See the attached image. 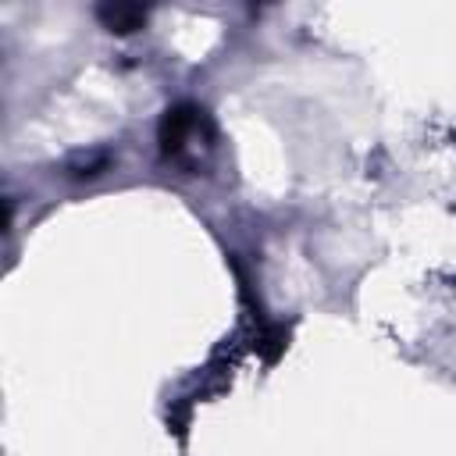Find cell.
<instances>
[{
  "instance_id": "cell-2",
  "label": "cell",
  "mask_w": 456,
  "mask_h": 456,
  "mask_svg": "<svg viewBox=\"0 0 456 456\" xmlns=\"http://www.w3.org/2000/svg\"><path fill=\"white\" fill-rule=\"evenodd\" d=\"M96 18H100V25H103L107 32L125 36V32L142 28L146 7H139V4H100V7H96Z\"/></svg>"
},
{
  "instance_id": "cell-1",
  "label": "cell",
  "mask_w": 456,
  "mask_h": 456,
  "mask_svg": "<svg viewBox=\"0 0 456 456\" xmlns=\"http://www.w3.org/2000/svg\"><path fill=\"white\" fill-rule=\"evenodd\" d=\"M203 121H207L203 110L192 107V103H175V107H167L164 118H160V132H157V139H160V153H164V157H178V153L185 150L189 135L200 132Z\"/></svg>"
}]
</instances>
